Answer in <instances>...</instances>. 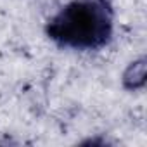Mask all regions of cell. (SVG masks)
<instances>
[{
  "instance_id": "1",
  "label": "cell",
  "mask_w": 147,
  "mask_h": 147,
  "mask_svg": "<svg viewBox=\"0 0 147 147\" xmlns=\"http://www.w3.org/2000/svg\"><path fill=\"white\" fill-rule=\"evenodd\" d=\"M47 33L62 47L99 49L113 33L111 5L107 0H73L49 21Z\"/></svg>"
}]
</instances>
